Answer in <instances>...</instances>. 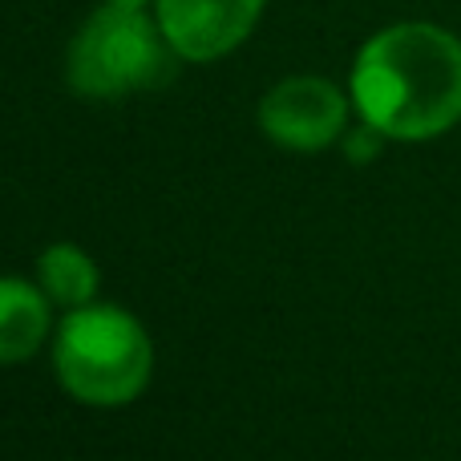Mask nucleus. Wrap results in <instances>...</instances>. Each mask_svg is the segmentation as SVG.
<instances>
[{"mask_svg": "<svg viewBox=\"0 0 461 461\" xmlns=\"http://www.w3.org/2000/svg\"><path fill=\"white\" fill-rule=\"evenodd\" d=\"M352 110L397 142H425L461 122V41L438 24H393L357 53Z\"/></svg>", "mask_w": 461, "mask_h": 461, "instance_id": "obj_1", "label": "nucleus"}, {"mask_svg": "<svg viewBox=\"0 0 461 461\" xmlns=\"http://www.w3.org/2000/svg\"><path fill=\"white\" fill-rule=\"evenodd\" d=\"M53 368L69 397L94 409L130 405L154 376V340L118 303L69 308L53 336Z\"/></svg>", "mask_w": 461, "mask_h": 461, "instance_id": "obj_2", "label": "nucleus"}, {"mask_svg": "<svg viewBox=\"0 0 461 461\" xmlns=\"http://www.w3.org/2000/svg\"><path fill=\"white\" fill-rule=\"evenodd\" d=\"M175 61L178 53L170 49L158 16L150 21L146 8H122L105 0V8H97L73 37L65 77L73 94L113 102V97L167 86Z\"/></svg>", "mask_w": 461, "mask_h": 461, "instance_id": "obj_3", "label": "nucleus"}, {"mask_svg": "<svg viewBox=\"0 0 461 461\" xmlns=\"http://www.w3.org/2000/svg\"><path fill=\"white\" fill-rule=\"evenodd\" d=\"M259 130L292 154H320L348 130V97L328 77H284L263 94Z\"/></svg>", "mask_w": 461, "mask_h": 461, "instance_id": "obj_4", "label": "nucleus"}, {"mask_svg": "<svg viewBox=\"0 0 461 461\" xmlns=\"http://www.w3.org/2000/svg\"><path fill=\"white\" fill-rule=\"evenodd\" d=\"M263 0H158L162 32L183 61H215L251 37Z\"/></svg>", "mask_w": 461, "mask_h": 461, "instance_id": "obj_5", "label": "nucleus"}, {"mask_svg": "<svg viewBox=\"0 0 461 461\" xmlns=\"http://www.w3.org/2000/svg\"><path fill=\"white\" fill-rule=\"evenodd\" d=\"M53 332V300L21 276H0V365L29 360Z\"/></svg>", "mask_w": 461, "mask_h": 461, "instance_id": "obj_6", "label": "nucleus"}, {"mask_svg": "<svg viewBox=\"0 0 461 461\" xmlns=\"http://www.w3.org/2000/svg\"><path fill=\"white\" fill-rule=\"evenodd\" d=\"M37 284L41 292L53 300V308H81V303L97 300V263L89 251H81L77 243H49L37 255Z\"/></svg>", "mask_w": 461, "mask_h": 461, "instance_id": "obj_7", "label": "nucleus"}, {"mask_svg": "<svg viewBox=\"0 0 461 461\" xmlns=\"http://www.w3.org/2000/svg\"><path fill=\"white\" fill-rule=\"evenodd\" d=\"M384 142H389V138H384L376 126H368L365 118H360V126H357V130H344V138H340L344 158L357 162V167H368L373 158H381Z\"/></svg>", "mask_w": 461, "mask_h": 461, "instance_id": "obj_8", "label": "nucleus"}, {"mask_svg": "<svg viewBox=\"0 0 461 461\" xmlns=\"http://www.w3.org/2000/svg\"><path fill=\"white\" fill-rule=\"evenodd\" d=\"M110 5H122V8H150V5H158V0H110Z\"/></svg>", "mask_w": 461, "mask_h": 461, "instance_id": "obj_9", "label": "nucleus"}]
</instances>
